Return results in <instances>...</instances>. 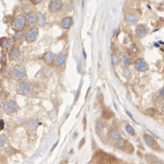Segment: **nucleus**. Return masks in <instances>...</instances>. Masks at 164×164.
<instances>
[{"label":"nucleus","instance_id":"obj_7","mask_svg":"<svg viewBox=\"0 0 164 164\" xmlns=\"http://www.w3.org/2000/svg\"><path fill=\"white\" fill-rule=\"evenodd\" d=\"M135 68L138 72H146L148 70V65L143 58H138L135 62Z\"/></svg>","mask_w":164,"mask_h":164},{"label":"nucleus","instance_id":"obj_21","mask_svg":"<svg viewBox=\"0 0 164 164\" xmlns=\"http://www.w3.org/2000/svg\"><path fill=\"white\" fill-rule=\"evenodd\" d=\"M15 41L19 43H21V42H23L25 41V34L23 33L21 30H19L17 31V33L15 35Z\"/></svg>","mask_w":164,"mask_h":164},{"label":"nucleus","instance_id":"obj_2","mask_svg":"<svg viewBox=\"0 0 164 164\" xmlns=\"http://www.w3.org/2000/svg\"><path fill=\"white\" fill-rule=\"evenodd\" d=\"M32 90V87L28 81H21L17 86V92L21 96H28Z\"/></svg>","mask_w":164,"mask_h":164},{"label":"nucleus","instance_id":"obj_27","mask_svg":"<svg viewBox=\"0 0 164 164\" xmlns=\"http://www.w3.org/2000/svg\"><path fill=\"white\" fill-rule=\"evenodd\" d=\"M23 10L25 13H29L32 11V7L30 4H23Z\"/></svg>","mask_w":164,"mask_h":164},{"label":"nucleus","instance_id":"obj_23","mask_svg":"<svg viewBox=\"0 0 164 164\" xmlns=\"http://www.w3.org/2000/svg\"><path fill=\"white\" fill-rule=\"evenodd\" d=\"M0 46L2 48H8L9 46V40L6 37H2L0 38Z\"/></svg>","mask_w":164,"mask_h":164},{"label":"nucleus","instance_id":"obj_15","mask_svg":"<svg viewBox=\"0 0 164 164\" xmlns=\"http://www.w3.org/2000/svg\"><path fill=\"white\" fill-rule=\"evenodd\" d=\"M39 125V123L36 121L35 119H32V120H29V121L26 123V129L29 131V132H34L37 129Z\"/></svg>","mask_w":164,"mask_h":164},{"label":"nucleus","instance_id":"obj_31","mask_svg":"<svg viewBox=\"0 0 164 164\" xmlns=\"http://www.w3.org/2000/svg\"><path fill=\"white\" fill-rule=\"evenodd\" d=\"M159 95L163 98V99H164V87H163V88H161L160 90H159Z\"/></svg>","mask_w":164,"mask_h":164},{"label":"nucleus","instance_id":"obj_10","mask_svg":"<svg viewBox=\"0 0 164 164\" xmlns=\"http://www.w3.org/2000/svg\"><path fill=\"white\" fill-rule=\"evenodd\" d=\"M20 56V49L18 46H13L8 52V58L10 60H17Z\"/></svg>","mask_w":164,"mask_h":164},{"label":"nucleus","instance_id":"obj_13","mask_svg":"<svg viewBox=\"0 0 164 164\" xmlns=\"http://www.w3.org/2000/svg\"><path fill=\"white\" fill-rule=\"evenodd\" d=\"M72 23H73V19H72V17H70V16L65 17L61 20V27L64 30H69L72 26Z\"/></svg>","mask_w":164,"mask_h":164},{"label":"nucleus","instance_id":"obj_20","mask_svg":"<svg viewBox=\"0 0 164 164\" xmlns=\"http://www.w3.org/2000/svg\"><path fill=\"white\" fill-rule=\"evenodd\" d=\"M38 15V19H37V24L39 27H44L46 26L47 24V19L46 16L44 15L43 13H37Z\"/></svg>","mask_w":164,"mask_h":164},{"label":"nucleus","instance_id":"obj_18","mask_svg":"<svg viewBox=\"0 0 164 164\" xmlns=\"http://www.w3.org/2000/svg\"><path fill=\"white\" fill-rule=\"evenodd\" d=\"M104 129H105V124L102 121H100V120L96 121V135L100 136L103 133Z\"/></svg>","mask_w":164,"mask_h":164},{"label":"nucleus","instance_id":"obj_14","mask_svg":"<svg viewBox=\"0 0 164 164\" xmlns=\"http://www.w3.org/2000/svg\"><path fill=\"white\" fill-rule=\"evenodd\" d=\"M108 136L109 139H111L112 141H116L120 137H122L121 133H120V131L117 128H111V130H108Z\"/></svg>","mask_w":164,"mask_h":164},{"label":"nucleus","instance_id":"obj_1","mask_svg":"<svg viewBox=\"0 0 164 164\" xmlns=\"http://www.w3.org/2000/svg\"><path fill=\"white\" fill-rule=\"evenodd\" d=\"M18 110H19V105H18L17 102L14 100L7 101L3 104V112L8 115H11V114L17 113Z\"/></svg>","mask_w":164,"mask_h":164},{"label":"nucleus","instance_id":"obj_29","mask_svg":"<svg viewBox=\"0 0 164 164\" xmlns=\"http://www.w3.org/2000/svg\"><path fill=\"white\" fill-rule=\"evenodd\" d=\"M162 100H163V98L159 95V93L154 97V102H155L156 103H159V102H162Z\"/></svg>","mask_w":164,"mask_h":164},{"label":"nucleus","instance_id":"obj_25","mask_svg":"<svg viewBox=\"0 0 164 164\" xmlns=\"http://www.w3.org/2000/svg\"><path fill=\"white\" fill-rule=\"evenodd\" d=\"M125 130H126V132L130 136H135V128L132 125H129V124H127L125 125Z\"/></svg>","mask_w":164,"mask_h":164},{"label":"nucleus","instance_id":"obj_17","mask_svg":"<svg viewBox=\"0 0 164 164\" xmlns=\"http://www.w3.org/2000/svg\"><path fill=\"white\" fill-rule=\"evenodd\" d=\"M126 145H127V141L125 140V139H123V138H122V137H120L118 140H116V142H115V148H118V149H124L125 148H126Z\"/></svg>","mask_w":164,"mask_h":164},{"label":"nucleus","instance_id":"obj_35","mask_svg":"<svg viewBox=\"0 0 164 164\" xmlns=\"http://www.w3.org/2000/svg\"><path fill=\"white\" fill-rule=\"evenodd\" d=\"M1 87H2V80L0 79V88H1Z\"/></svg>","mask_w":164,"mask_h":164},{"label":"nucleus","instance_id":"obj_22","mask_svg":"<svg viewBox=\"0 0 164 164\" xmlns=\"http://www.w3.org/2000/svg\"><path fill=\"white\" fill-rule=\"evenodd\" d=\"M122 62L124 67H129V65L132 64V56H131L130 54H124L122 58Z\"/></svg>","mask_w":164,"mask_h":164},{"label":"nucleus","instance_id":"obj_11","mask_svg":"<svg viewBox=\"0 0 164 164\" xmlns=\"http://www.w3.org/2000/svg\"><path fill=\"white\" fill-rule=\"evenodd\" d=\"M147 32H148L147 28L143 24H140L135 28V35L138 38H144L145 36H147Z\"/></svg>","mask_w":164,"mask_h":164},{"label":"nucleus","instance_id":"obj_33","mask_svg":"<svg viewBox=\"0 0 164 164\" xmlns=\"http://www.w3.org/2000/svg\"><path fill=\"white\" fill-rule=\"evenodd\" d=\"M126 114H128V115L130 116V118H132L133 120H135V119H134V117H133V115H132V114H130L129 112H126Z\"/></svg>","mask_w":164,"mask_h":164},{"label":"nucleus","instance_id":"obj_12","mask_svg":"<svg viewBox=\"0 0 164 164\" xmlns=\"http://www.w3.org/2000/svg\"><path fill=\"white\" fill-rule=\"evenodd\" d=\"M144 142L147 147H149L151 148H157L156 147H159L156 143V140L154 139V137H152L148 134L144 135Z\"/></svg>","mask_w":164,"mask_h":164},{"label":"nucleus","instance_id":"obj_28","mask_svg":"<svg viewBox=\"0 0 164 164\" xmlns=\"http://www.w3.org/2000/svg\"><path fill=\"white\" fill-rule=\"evenodd\" d=\"M123 76H124V78H126V79H129V78H130L131 72H130L128 67H125V68L123 69Z\"/></svg>","mask_w":164,"mask_h":164},{"label":"nucleus","instance_id":"obj_9","mask_svg":"<svg viewBox=\"0 0 164 164\" xmlns=\"http://www.w3.org/2000/svg\"><path fill=\"white\" fill-rule=\"evenodd\" d=\"M66 61H67V53H61L58 54V56H56L55 61H54V64H55L56 67L60 68L65 63H66Z\"/></svg>","mask_w":164,"mask_h":164},{"label":"nucleus","instance_id":"obj_8","mask_svg":"<svg viewBox=\"0 0 164 164\" xmlns=\"http://www.w3.org/2000/svg\"><path fill=\"white\" fill-rule=\"evenodd\" d=\"M25 18H26V22L29 26H35V24H37V19H38L37 13L31 11V12L27 13Z\"/></svg>","mask_w":164,"mask_h":164},{"label":"nucleus","instance_id":"obj_19","mask_svg":"<svg viewBox=\"0 0 164 164\" xmlns=\"http://www.w3.org/2000/svg\"><path fill=\"white\" fill-rule=\"evenodd\" d=\"M125 19H126L127 22H128L130 25H132V26L136 25V24H137V21H138L137 17H135L134 14H127L126 17H125Z\"/></svg>","mask_w":164,"mask_h":164},{"label":"nucleus","instance_id":"obj_26","mask_svg":"<svg viewBox=\"0 0 164 164\" xmlns=\"http://www.w3.org/2000/svg\"><path fill=\"white\" fill-rule=\"evenodd\" d=\"M8 142V137L4 134H0V148L4 147Z\"/></svg>","mask_w":164,"mask_h":164},{"label":"nucleus","instance_id":"obj_34","mask_svg":"<svg viewBox=\"0 0 164 164\" xmlns=\"http://www.w3.org/2000/svg\"><path fill=\"white\" fill-rule=\"evenodd\" d=\"M161 111H162V113L164 114V105H162V107H161Z\"/></svg>","mask_w":164,"mask_h":164},{"label":"nucleus","instance_id":"obj_30","mask_svg":"<svg viewBox=\"0 0 164 164\" xmlns=\"http://www.w3.org/2000/svg\"><path fill=\"white\" fill-rule=\"evenodd\" d=\"M43 2V0H32V3L34 5H39Z\"/></svg>","mask_w":164,"mask_h":164},{"label":"nucleus","instance_id":"obj_5","mask_svg":"<svg viewBox=\"0 0 164 164\" xmlns=\"http://www.w3.org/2000/svg\"><path fill=\"white\" fill-rule=\"evenodd\" d=\"M26 24H27L26 18L23 15H18L15 17L14 21H13V27L17 31L23 30L25 28Z\"/></svg>","mask_w":164,"mask_h":164},{"label":"nucleus","instance_id":"obj_3","mask_svg":"<svg viewBox=\"0 0 164 164\" xmlns=\"http://www.w3.org/2000/svg\"><path fill=\"white\" fill-rule=\"evenodd\" d=\"M11 76L16 80H21L26 76V69L23 65H16L11 70Z\"/></svg>","mask_w":164,"mask_h":164},{"label":"nucleus","instance_id":"obj_32","mask_svg":"<svg viewBox=\"0 0 164 164\" xmlns=\"http://www.w3.org/2000/svg\"><path fill=\"white\" fill-rule=\"evenodd\" d=\"M4 128V122L3 120H0V130H2Z\"/></svg>","mask_w":164,"mask_h":164},{"label":"nucleus","instance_id":"obj_6","mask_svg":"<svg viewBox=\"0 0 164 164\" xmlns=\"http://www.w3.org/2000/svg\"><path fill=\"white\" fill-rule=\"evenodd\" d=\"M63 3L61 0H50L48 4V10L50 13H57L62 9Z\"/></svg>","mask_w":164,"mask_h":164},{"label":"nucleus","instance_id":"obj_24","mask_svg":"<svg viewBox=\"0 0 164 164\" xmlns=\"http://www.w3.org/2000/svg\"><path fill=\"white\" fill-rule=\"evenodd\" d=\"M111 64H112V65H116L119 63V54L116 52H113L111 53Z\"/></svg>","mask_w":164,"mask_h":164},{"label":"nucleus","instance_id":"obj_16","mask_svg":"<svg viewBox=\"0 0 164 164\" xmlns=\"http://www.w3.org/2000/svg\"><path fill=\"white\" fill-rule=\"evenodd\" d=\"M44 61H45V63L47 65H51L54 61H55V58H56V56H55V53L51 51H48L45 54H44Z\"/></svg>","mask_w":164,"mask_h":164},{"label":"nucleus","instance_id":"obj_4","mask_svg":"<svg viewBox=\"0 0 164 164\" xmlns=\"http://www.w3.org/2000/svg\"><path fill=\"white\" fill-rule=\"evenodd\" d=\"M39 35V30L36 27L32 26V28H30L25 33V41L28 43H32L37 40Z\"/></svg>","mask_w":164,"mask_h":164}]
</instances>
